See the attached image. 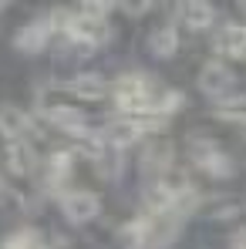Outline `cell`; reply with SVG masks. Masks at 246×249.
Listing matches in <instances>:
<instances>
[{
	"label": "cell",
	"mask_w": 246,
	"mask_h": 249,
	"mask_svg": "<svg viewBox=\"0 0 246 249\" xmlns=\"http://www.w3.org/2000/svg\"><path fill=\"white\" fill-rule=\"evenodd\" d=\"M159 88L149 74H122L115 81V105L122 108L125 115H138V118H159L155 115V105H159Z\"/></svg>",
	"instance_id": "cell-1"
},
{
	"label": "cell",
	"mask_w": 246,
	"mask_h": 249,
	"mask_svg": "<svg viewBox=\"0 0 246 249\" xmlns=\"http://www.w3.org/2000/svg\"><path fill=\"white\" fill-rule=\"evenodd\" d=\"M165 124V118H138V115H118L105 124L101 138L112 145V148H125V145H135L142 135H152Z\"/></svg>",
	"instance_id": "cell-2"
},
{
	"label": "cell",
	"mask_w": 246,
	"mask_h": 249,
	"mask_svg": "<svg viewBox=\"0 0 246 249\" xmlns=\"http://www.w3.org/2000/svg\"><path fill=\"white\" fill-rule=\"evenodd\" d=\"M51 17H54V27H61L68 37L75 44H98L108 37V24L105 20H95V17H84V14H68V10H51Z\"/></svg>",
	"instance_id": "cell-3"
},
{
	"label": "cell",
	"mask_w": 246,
	"mask_h": 249,
	"mask_svg": "<svg viewBox=\"0 0 246 249\" xmlns=\"http://www.w3.org/2000/svg\"><path fill=\"white\" fill-rule=\"evenodd\" d=\"M189 155H192V162L203 168L206 175H212V178H229V175H233V159H229L216 142H209V138H192V142H189Z\"/></svg>",
	"instance_id": "cell-4"
},
{
	"label": "cell",
	"mask_w": 246,
	"mask_h": 249,
	"mask_svg": "<svg viewBox=\"0 0 246 249\" xmlns=\"http://www.w3.org/2000/svg\"><path fill=\"white\" fill-rule=\"evenodd\" d=\"M51 34H54V17L44 14V17L27 20V24L20 27V34H17V41H14V44H17L24 54H38V51H44V44L51 41Z\"/></svg>",
	"instance_id": "cell-5"
},
{
	"label": "cell",
	"mask_w": 246,
	"mask_h": 249,
	"mask_svg": "<svg viewBox=\"0 0 246 249\" xmlns=\"http://www.w3.org/2000/svg\"><path fill=\"white\" fill-rule=\"evenodd\" d=\"M233 71L223 64V61H206L203 71H199V88H203L206 94H212V98H226L229 91H233Z\"/></svg>",
	"instance_id": "cell-6"
},
{
	"label": "cell",
	"mask_w": 246,
	"mask_h": 249,
	"mask_svg": "<svg viewBox=\"0 0 246 249\" xmlns=\"http://www.w3.org/2000/svg\"><path fill=\"white\" fill-rule=\"evenodd\" d=\"M61 209H64V215H68L71 222H91V219L98 215L101 202H98L95 192H88V189H75V192H64Z\"/></svg>",
	"instance_id": "cell-7"
},
{
	"label": "cell",
	"mask_w": 246,
	"mask_h": 249,
	"mask_svg": "<svg viewBox=\"0 0 246 249\" xmlns=\"http://www.w3.org/2000/svg\"><path fill=\"white\" fill-rule=\"evenodd\" d=\"M212 47L223 57H246V24H240V20L223 24L212 37Z\"/></svg>",
	"instance_id": "cell-8"
},
{
	"label": "cell",
	"mask_w": 246,
	"mask_h": 249,
	"mask_svg": "<svg viewBox=\"0 0 246 249\" xmlns=\"http://www.w3.org/2000/svg\"><path fill=\"white\" fill-rule=\"evenodd\" d=\"M44 115H47L51 124H57L61 131H68V135H75V138H81V135L91 131L88 122H84V115L78 111V108H71V105H47Z\"/></svg>",
	"instance_id": "cell-9"
},
{
	"label": "cell",
	"mask_w": 246,
	"mask_h": 249,
	"mask_svg": "<svg viewBox=\"0 0 246 249\" xmlns=\"http://www.w3.org/2000/svg\"><path fill=\"white\" fill-rule=\"evenodd\" d=\"M3 159H7V168H10V172H17V175L34 172V162H38V155H34V148H31V142H27V138L7 142V145H3Z\"/></svg>",
	"instance_id": "cell-10"
},
{
	"label": "cell",
	"mask_w": 246,
	"mask_h": 249,
	"mask_svg": "<svg viewBox=\"0 0 246 249\" xmlns=\"http://www.w3.org/2000/svg\"><path fill=\"white\" fill-rule=\"evenodd\" d=\"M0 135L7 142H17V138H27L31 135V122L24 111H17L14 105H3L0 108Z\"/></svg>",
	"instance_id": "cell-11"
},
{
	"label": "cell",
	"mask_w": 246,
	"mask_h": 249,
	"mask_svg": "<svg viewBox=\"0 0 246 249\" xmlns=\"http://www.w3.org/2000/svg\"><path fill=\"white\" fill-rule=\"evenodd\" d=\"M182 24L189 27V31H206V27H212V20H216V10L206 3V0H192V3H182Z\"/></svg>",
	"instance_id": "cell-12"
},
{
	"label": "cell",
	"mask_w": 246,
	"mask_h": 249,
	"mask_svg": "<svg viewBox=\"0 0 246 249\" xmlns=\"http://www.w3.org/2000/svg\"><path fill=\"white\" fill-rule=\"evenodd\" d=\"M169 162H172V145H169V142H155V145H149L145 155H142V168L152 172L155 178H162L165 172H169Z\"/></svg>",
	"instance_id": "cell-13"
},
{
	"label": "cell",
	"mask_w": 246,
	"mask_h": 249,
	"mask_svg": "<svg viewBox=\"0 0 246 249\" xmlns=\"http://www.w3.org/2000/svg\"><path fill=\"white\" fill-rule=\"evenodd\" d=\"M118 243H122L125 249H142V246H149V219H145V215H138V219L125 222L122 229H118Z\"/></svg>",
	"instance_id": "cell-14"
},
{
	"label": "cell",
	"mask_w": 246,
	"mask_h": 249,
	"mask_svg": "<svg viewBox=\"0 0 246 249\" xmlns=\"http://www.w3.org/2000/svg\"><path fill=\"white\" fill-rule=\"evenodd\" d=\"M105 78L101 74H78V78H71L68 81V91L71 94H78V98H88V101H95V98H101L105 94Z\"/></svg>",
	"instance_id": "cell-15"
},
{
	"label": "cell",
	"mask_w": 246,
	"mask_h": 249,
	"mask_svg": "<svg viewBox=\"0 0 246 249\" xmlns=\"http://www.w3.org/2000/svg\"><path fill=\"white\" fill-rule=\"evenodd\" d=\"M149 47H152V54H155V57H172V54H175V47H179V34H175V27H172V24L155 27V31H152V37H149Z\"/></svg>",
	"instance_id": "cell-16"
},
{
	"label": "cell",
	"mask_w": 246,
	"mask_h": 249,
	"mask_svg": "<svg viewBox=\"0 0 246 249\" xmlns=\"http://www.w3.org/2000/svg\"><path fill=\"white\" fill-rule=\"evenodd\" d=\"M71 162H75V159H71L68 152H54V155H51V162H47V185H51L54 192L71 178Z\"/></svg>",
	"instance_id": "cell-17"
},
{
	"label": "cell",
	"mask_w": 246,
	"mask_h": 249,
	"mask_svg": "<svg viewBox=\"0 0 246 249\" xmlns=\"http://www.w3.org/2000/svg\"><path fill=\"white\" fill-rule=\"evenodd\" d=\"M38 232L34 229H17V232H10L7 239H3V246L0 249H38Z\"/></svg>",
	"instance_id": "cell-18"
},
{
	"label": "cell",
	"mask_w": 246,
	"mask_h": 249,
	"mask_svg": "<svg viewBox=\"0 0 246 249\" xmlns=\"http://www.w3.org/2000/svg\"><path fill=\"white\" fill-rule=\"evenodd\" d=\"M112 10V3H95V0H88V3H81L78 7V14H84V17H95V20H105V14Z\"/></svg>",
	"instance_id": "cell-19"
},
{
	"label": "cell",
	"mask_w": 246,
	"mask_h": 249,
	"mask_svg": "<svg viewBox=\"0 0 246 249\" xmlns=\"http://www.w3.org/2000/svg\"><path fill=\"white\" fill-rule=\"evenodd\" d=\"M216 115H219V118H229V122L246 124V108H236V105H223V108H219Z\"/></svg>",
	"instance_id": "cell-20"
},
{
	"label": "cell",
	"mask_w": 246,
	"mask_h": 249,
	"mask_svg": "<svg viewBox=\"0 0 246 249\" xmlns=\"http://www.w3.org/2000/svg\"><path fill=\"white\" fill-rule=\"evenodd\" d=\"M233 249H246V229L236 236V239H233Z\"/></svg>",
	"instance_id": "cell-21"
},
{
	"label": "cell",
	"mask_w": 246,
	"mask_h": 249,
	"mask_svg": "<svg viewBox=\"0 0 246 249\" xmlns=\"http://www.w3.org/2000/svg\"><path fill=\"white\" fill-rule=\"evenodd\" d=\"M0 202H7V182L0 178Z\"/></svg>",
	"instance_id": "cell-22"
}]
</instances>
